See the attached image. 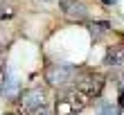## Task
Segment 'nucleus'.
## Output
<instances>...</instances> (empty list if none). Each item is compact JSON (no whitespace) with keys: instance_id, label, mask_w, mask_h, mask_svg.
I'll return each instance as SVG.
<instances>
[{"instance_id":"nucleus-1","label":"nucleus","mask_w":124,"mask_h":115,"mask_svg":"<svg viewBox=\"0 0 124 115\" xmlns=\"http://www.w3.org/2000/svg\"><path fill=\"white\" fill-rule=\"evenodd\" d=\"M88 104H90V97H86L75 86L72 88H63V92L56 97L54 115H79Z\"/></svg>"},{"instance_id":"nucleus-2","label":"nucleus","mask_w":124,"mask_h":115,"mask_svg":"<svg viewBox=\"0 0 124 115\" xmlns=\"http://www.w3.org/2000/svg\"><path fill=\"white\" fill-rule=\"evenodd\" d=\"M20 113L23 115H50L47 97L41 88H30L20 95Z\"/></svg>"},{"instance_id":"nucleus-3","label":"nucleus","mask_w":124,"mask_h":115,"mask_svg":"<svg viewBox=\"0 0 124 115\" xmlns=\"http://www.w3.org/2000/svg\"><path fill=\"white\" fill-rule=\"evenodd\" d=\"M81 75L77 66H70V63H52L45 70V79L50 86H59V88H65V86L75 84L77 77Z\"/></svg>"},{"instance_id":"nucleus-4","label":"nucleus","mask_w":124,"mask_h":115,"mask_svg":"<svg viewBox=\"0 0 124 115\" xmlns=\"http://www.w3.org/2000/svg\"><path fill=\"white\" fill-rule=\"evenodd\" d=\"M104 86H106V79L101 77L99 72H81L77 77V81H75V88L77 90H81L86 97H99L101 95V90H104Z\"/></svg>"},{"instance_id":"nucleus-5","label":"nucleus","mask_w":124,"mask_h":115,"mask_svg":"<svg viewBox=\"0 0 124 115\" xmlns=\"http://www.w3.org/2000/svg\"><path fill=\"white\" fill-rule=\"evenodd\" d=\"M63 16L70 18V20H86L88 16V9L81 0H63Z\"/></svg>"},{"instance_id":"nucleus-6","label":"nucleus","mask_w":124,"mask_h":115,"mask_svg":"<svg viewBox=\"0 0 124 115\" xmlns=\"http://www.w3.org/2000/svg\"><path fill=\"white\" fill-rule=\"evenodd\" d=\"M106 66L111 68H124V43H117V45H111L106 50Z\"/></svg>"},{"instance_id":"nucleus-7","label":"nucleus","mask_w":124,"mask_h":115,"mask_svg":"<svg viewBox=\"0 0 124 115\" xmlns=\"http://www.w3.org/2000/svg\"><path fill=\"white\" fill-rule=\"evenodd\" d=\"M0 92H2L5 97H16V95H18V81H16V79H14L11 75H7V77L2 79Z\"/></svg>"},{"instance_id":"nucleus-8","label":"nucleus","mask_w":124,"mask_h":115,"mask_svg":"<svg viewBox=\"0 0 124 115\" xmlns=\"http://www.w3.org/2000/svg\"><path fill=\"white\" fill-rule=\"evenodd\" d=\"M90 30H93V36H95V38H101L108 30H111V25H108V23H93Z\"/></svg>"},{"instance_id":"nucleus-9","label":"nucleus","mask_w":124,"mask_h":115,"mask_svg":"<svg viewBox=\"0 0 124 115\" xmlns=\"http://www.w3.org/2000/svg\"><path fill=\"white\" fill-rule=\"evenodd\" d=\"M99 115H120V108H115L113 104H104L101 106V113Z\"/></svg>"},{"instance_id":"nucleus-10","label":"nucleus","mask_w":124,"mask_h":115,"mask_svg":"<svg viewBox=\"0 0 124 115\" xmlns=\"http://www.w3.org/2000/svg\"><path fill=\"white\" fill-rule=\"evenodd\" d=\"M104 2H106V5H113V2H115V0H104Z\"/></svg>"},{"instance_id":"nucleus-11","label":"nucleus","mask_w":124,"mask_h":115,"mask_svg":"<svg viewBox=\"0 0 124 115\" xmlns=\"http://www.w3.org/2000/svg\"><path fill=\"white\" fill-rule=\"evenodd\" d=\"M0 75H2V70H0Z\"/></svg>"}]
</instances>
